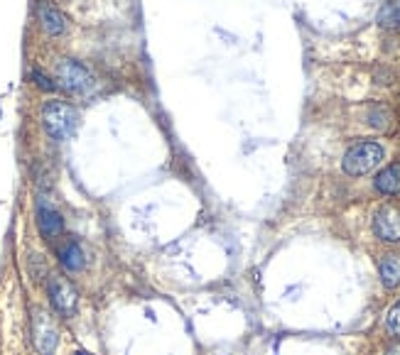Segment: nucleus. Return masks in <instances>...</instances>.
Returning <instances> with one entry per match:
<instances>
[{
	"mask_svg": "<svg viewBox=\"0 0 400 355\" xmlns=\"http://www.w3.org/2000/svg\"><path fill=\"white\" fill-rule=\"evenodd\" d=\"M42 125L47 130L52 140H69L79 125V113L74 106L64 104V101H47L42 108Z\"/></svg>",
	"mask_w": 400,
	"mask_h": 355,
	"instance_id": "nucleus-1",
	"label": "nucleus"
},
{
	"mask_svg": "<svg viewBox=\"0 0 400 355\" xmlns=\"http://www.w3.org/2000/svg\"><path fill=\"white\" fill-rule=\"evenodd\" d=\"M383 147L378 142H359L353 145V147L346 149V155H344V172L349 176H361V174H369L374 167H378L383 162Z\"/></svg>",
	"mask_w": 400,
	"mask_h": 355,
	"instance_id": "nucleus-2",
	"label": "nucleus"
},
{
	"mask_svg": "<svg viewBox=\"0 0 400 355\" xmlns=\"http://www.w3.org/2000/svg\"><path fill=\"white\" fill-rule=\"evenodd\" d=\"M57 81L69 93H88L94 88V76L83 64L74 62V59H62L57 64Z\"/></svg>",
	"mask_w": 400,
	"mask_h": 355,
	"instance_id": "nucleus-3",
	"label": "nucleus"
},
{
	"mask_svg": "<svg viewBox=\"0 0 400 355\" xmlns=\"http://www.w3.org/2000/svg\"><path fill=\"white\" fill-rule=\"evenodd\" d=\"M32 343H35L40 355H52L57 350V329H54L52 319L47 314H42V311H37L35 319H32Z\"/></svg>",
	"mask_w": 400,
	"mask_h": 355,
	"instance_id": "nucleus-4",
	"label": "nucleus"
},
{
	"mask_svg": "<svg viewBox=\"0 0 400 355\" xmlns=\"http://www.w3.org/2000/svg\"><path fill=\"white\" fill-rule=\"evenodd\" d=\"M47 289H49V302H52V306L59 314L72 316L74 311H77V289H74L67 279L59 277V274H52Z\"/></svg>",
	"mask_w": 400,
	"mask_h": 355,
	"instance_id": "nucleus-5",
	"label": "nucleus"
},
{
	"mask_svg": "<svg viewBox=\"0 0 400 355\" xmlns=\"http://www.w3.org/2000/svg\"><path fill=\"white\" fill-rule=\"evenodd\" d=\"M35 17L37 22H40V27L47 35L52 37H59L67 32V17L62 15V13L57 10V8L49 3V0H37L35 3Z\"/></svg>",
	"mask_w": 400,
	"mask_h": 355,
	"instance_id": "nucleus-6",
	"label": "nucleus"
},
{
	"mask_svg": "<svg viewBox=\"0 0 400 355\" xmlns=\"http://www.w3.org/2000/svg\"><path fill=\"white\" fill-rule=\"evenodd\" d=\"M374 231L381 240L398 242L400 240V211H395L393 206L378 208L374 216Z\"/></svg>",
	"mask_w": 400,
	"mask_h": 355,
	"instance_id": "nucleus-7",
	"label": "nucleus"
},
{
	"mask_svg": "<svg viewBox=\"0 0 400 355\" xmlns=\"http://www.w3.org/2000/svg\"><path fill=\"white\" fill-rule=\"evenodd\" d=\"M37 228H40L42 238L54 240V238L62 236V231H64L62 213H59L54 206H49V204H45V201H40V204H37Z\"/></svg>",
	"mask_w": 400,
	"mask_h": 355,
	"instance_id": "nucleus-8",
	"label": "nucleus"
},
{
	"mask_svg": "<svg viewBox=\"0 0 400 355\" xmlns=\"http://www.w3.org/2000/svg\"><path fill=\"white\" fill-rule=\"evenodd\" d=\"M57 255L67 272H81L83 265H86V255H83V247L79 245V240H67L64 245H59Z\"/></svg>",
	"mask_w": 400,
	"mask_h": 355,
	"instance_id": "nucleus-9",
	"label": "nucleus"
},
{
	"mask_svg": "<svg viewBox=\"0 0 400 355\" xmlns=\"http://www.w3.org/2000/svg\"><path fill=\"white\" fill-rule=\"evenodd\" d=\"M374 184H376V189L385 196L400 194V165H390V167H385L383 172H378Z\"/></svg>",
	"mask_w": 400,
	"mask_h": 355,
	"instance_id": "nucleus-10",
	"label": "nucleus"
},
{
	"mask_svg": "<svg viewBox=\"0 0 400 355\" xmlns=\"http://www.w3.org/2000/svg\"><path fill=\"white\" fill-rule=\"evenodd\" d=\"M378 274L385 289L400 287V255H385L378 265Z\"/></svg>",
	"mask_w": 400,
	"mask_h": 355,
	"instance_id": "nucleus-11",
	"label": "nucleus"
},
{
	"mask_svg": "<svg viewBox=\"0 0 400 355\" xmlns=\"http://www.w3.org/2000/svg\"><path fill=\"white\" fill-rule=\"evenodd\" d=\"M378 25L388 27V30H398L400 27V0H385L378 10Z\"/></svg>",
	"mask_w": 400,
	"mask_h": 355,
	"instance_id": "nucleus-12",
	"label": "nucleus"
},
{
	"mask_svg": "<svg viewBox=\"0 0 400 355\" xmlns=\"http://www.w3.org/2000/svg\"><path fill=\"white\" fill-rule=\"evenodd\" d=\"M385 329L393 338H400V299L390 306L388 316H385Z\"/></svg>",
	"mask_w": 400,
	"mask_h": 355,
	"instance_id": "nucleus-13",
	"label": "nucleus"
},
{
	"mask_svg": "<svg viewBox=\"0 0 400 355\" xmlns=\"http://www.w3.org/2000/svg\"><path fill=\"white\" fill-rule=\"evenodd\" d=\"M30 79L35 81L37 88H42V91H57V83L52 81V79L47 76V74H42L40 69H32L30 72Z\"/></svg>",
	"mask_w": 400,
	"mask_h": 355,
	"instance_id": "nucleus-14",
	"label": "nucleus"
},
{
	"mask_svg": "<svg viewBox=\"0 0 400 355\" xmlns=\"http://www.w3.org/2000/svg\"><path fill=\"white\" fill-rule=\"evenodd\" d=\"M388 110L385 108H376V110H371V115H369V123L374 125V128H378V130H383L385 125H388Z\"/></svg>",
	"mask_w": 400,
	"mask_h": 355,
	"instance_id": "nucleus-15",
	"label": "nucleus"
},
{
	"mask_svg": "<svg viewBox=\"0 0 400 355\" xmlns=\"http://www.w3.org/2000/svg\"><path fill=\"white\" fill-rule=\"evenodd\" d=\"M388 355H400V348H393V350H388Z\"/></svg>",
	"mask_w": 400,
	"mask_h": 355,
	"instance_id": "nucleus-16",
	"label": "nucleus"
},
{
	"mask_svg": "<svg viewBox=\"0 0 400 355\" xmlns=\"http://www.w3.org/2000/svg\"><path fill=\"white\" fill-rule=\"evenodd\" d=\"M0 115H3V110H0Z\"/></svg>",
	"mask_w": 400,
	"mask_h": 355,
	"instance_id": "nucleus-17",
	"label": "nucleus"
}]
</instances>
